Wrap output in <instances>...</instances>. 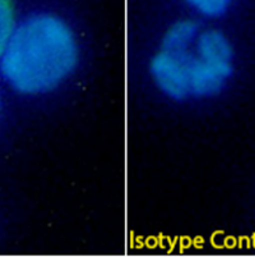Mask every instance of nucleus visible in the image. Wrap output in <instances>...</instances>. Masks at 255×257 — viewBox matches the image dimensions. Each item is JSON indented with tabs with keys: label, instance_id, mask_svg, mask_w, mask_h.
Instances as JSON below:
<instances>
[{
	"label": "nucleus",
	"instance_id": "nucleus-2",
	"mask_svg": "<svg viewBox=\"0 0 255 257\" xmlns=\"http://www.w3.org/2000/svg\"><path fill=\"white\" fill-rule=\"evenodd\" d=\"M79 62L73 26L53 12H37L14 26L0 55V77L20 95L44 96L67 85Z\"/></svg>",
	"mask_w": 255,
	"mask_h": 257
},
{
	"label": "nucleus",
	"instance_id": "nucleus-1",
	"mask_svg": "<svg viewBox=\"0 0 255 257\" xmlns=\"http://www.w3.org/2000/svg\"><path fill=\"white\" fill-rule=\"evenodd\" d=\"M154 88L170 101L216 97L235 72V50L219 30L179 20L163 32L148 65Z\"/></svg>",
	"mask_w": 255,
	"mask_h": 257
},
{
	"label": "nucleus",
	"instance_id": "nucleus-5",
	"mask_svg": "<svg viewBox=\"0 0 255 257\" xmlns=\"http://www.w3.org/2000/svg\"><path fill=\"white\" fill-rule=\"evenodd\" d=\"M0 111H2V96H0Z\"/></svg>",
	"mask_w": 255,
	"mask_h": 257
},
{
	"label": "nucleus",
	"instance_id": "nucleus-4",
	"mask_svg": "<svg viewBox=\"0 0 255 257\" xmlns=\"http://www.w3.org/2000/svg\"><path fill=\"white\" fill-rule=\"evenodd\" d=\"M17 23L16 11L12 0H0V55Z\"/></svg>",
	"mask_w": 255,
	"mask_h": 257
},
{
	"label": "nucleus",
	"instance_id": "nucleus-3",
	"mask_svg": "<svg viewBox=\"0 0 255 257\" xmlns=\"http://www.w3.org/2000/svg\"><path fill=\"white\" fill-rule=\"evenodd\" d=\"M194 15L205 20H217L228 12L235 0H182Z\"/></svg>",
	"mask_w": 255,
	"mask_h": 257
}]
</instances>
